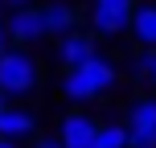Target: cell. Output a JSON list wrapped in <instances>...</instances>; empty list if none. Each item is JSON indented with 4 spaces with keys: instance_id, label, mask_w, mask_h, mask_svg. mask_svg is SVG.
Segmentation results:
<instances>
[{
    "instance_id": "cell-13",
    "label": "cell",
    "mask_w": 156,
    "mask_h": 148,
    "mask_svg": "<svg viewBox=\"0 0 156 148\" xmlns=\"http://www.w3.org/2000/svg\"><path fill=\"white\" fill-rule=\"evenodd\" d=\"M127 148H156V132H127Z\"/></svg>"
},
{
    "instance_id": "cell-11",
    "label": "cell",
    "mask_w": 156,
    "mask_h": 148,
    "mask_svg": "<svg viewBox=\"0 0 156 148\" xmlns=\"http://www.w3.org/2000/svg\"><path fill=\"white\" fill-rule=\"evenodd\" d=\"M90 148H127V128L123 124H99Z\"/></svg>"
},
{
    "instance_id": "cell-15",
    "label": "cell",
    "mask_w": 156,
    "mask_h": 148,
    "mask_svg": "<svg viewBox=\"0 0 156 148\" xmlns=\"http://www.w3.org/2000/svg\"><path fill=\"white\" fill-rule=\"evenodd\" d=\"M21 4H33V0H0V8H21Z\"/></svg>"
},
{
    "instance_id": "cell-17",
    "label": "cell",
    "mask_w": 156,
    "mask_h": 148,
    "mask_svg": "<svg viewBox=\"0 0 156 148\" xmlns=\"http://www.w3.org/2000/svg\"><path fill=\"white\" fill-rule=\"evenodd\" d=\"M8 45V37H4V25H0V49H4Z\"/></svg>"
},
{
    "instance_id": "cell-6",
    "label": "cell",
    "mask_w": 156,
    "mask_h": 148,
    "mask_svg": "<svg viewBox=\"0 0 156 148\" xmlns=\"http://www.w3.org/2000/svg\"><path fill=\"white\" fill-rule=\"evenodd\" d=\"M94 128H99V119H90L86 111H66L58 119V140H62V148H90Z\"/></svg>"
},
{
    "instance_id": "cell-3",
    "label": "cell",
    "mask_w": 156,
    "mask_h": 148,
    "mask_svg": "<svg viewBox=\"0 0 156 148\" xmlns=\"http://www.w3.org/2000/svg\"><path fill=\"white\" fill-rule=\"evenodd\" d=\"M136 0H90L86 8V25H90L94 37H123L127 21H132Z\"/></svg>"
},
{
    "instance_id": "cell-5",
    "label": "cell",
    "mask_w": 156,
    "mask_h": 148,
    "mask_svg": "<svg viewBox=\"0 0 156 148\" xmlns=\"http://www.w3.org/2000/svg\"><path fill=\"white\" fill-rule=\"evenodd\" d=\"M54 41H58V45H54V58H58L62 70L99 54V37H94L90 29H70V33H62V37H54Z\"/></svg>"
},
{
    "instance_id": "cell-7",
    "label": "cell",
    "mask_w": 156,
    "mask_h": 148,
    "mask_svg": "<svg viewBox=\"0 0 156 148\" xmlns=\"http://www.w3.org/2000/svg\"><path fill=\"white\" fill-rule=\"evenodd\" d=\"M37 115H33L29 107H0V136H4V140H29V136H37Z\"/></svg>"
},
{
    "instance_id": "cell-8",
    "label": "cell",
    "mask_w": 156,
    "mask_h": 148,
    "mask_svg": "<svg viewBox=\"0 0 156 148\" xmlns=\"http://www.w3.org/2000/svg\"><path fill=\"white\" fill-rule=\"evenodd\" d=\"M127 33L140 49H156V0H136L132 8V21H127Z\"/></svg>"
},
{
    "instance_id": "cell-4",
    "label": "cell",
    "mask_w": 156,
    "mask_h": 148,
    "mask_svg": "<svg viewBox=\"0 0 156 148\" xmlns=\"http://www.w3.org/2000/svg\"><path fill=\"white\" fill-rule=\"evenodd\" d=\"M4 37L8 45H37V41H45V21H41V8L37 4H21V8H8L4 13Z\"/></svg>"
},
{
    "instance_id": "cell-16",
    "label": "cell",
    "mask_w": 156,
    "mask_h": 148,
    "mask_svg": "<svg viewBox=\"0 0 156 148\" xmlns=\"http://www.w3.org/2000/svg\"><path fill=\"white\" fill-rule=\"evenodd\" d=\"M0 148H21L16 140H4V136H0Z\"/></svg>"
},
{
    "instance_id": "cell-19",
    "label": "cell",
    "mask_w": 156,
    "mask_h": 148,
    "mask_svg": "<svg viewBox=\"0 0 156 148\" xmlns=\"http://www.w3.org/2000/svg\"><path fill=\"white\" fill-rule=\"evenodd\" d=\"M148 82H152V86H156V74H152V78H148Z\"/></svg>"
},
{
    "instance_id": "cell-1",
    "label": "cell",
    "mask_w": 156,
    "mask_h": 148,
    "mask_svg": "<svg viewBox=\"0 0 156 148\" xmlns=\"http://www.w3.org/2000/svg\"><path fill=\"white\" fill-rule=\"evenodd\" d=\"M115 82H119V70H115V62L103 58V54H94V58H86V62L62 70V95H66L70 103H78V107L103 99Z\"/></svg>"
},
{
    "instance_id": "cell-14",
    "label": "cell",
    "mask_w": 156,
    "mask_h": 148,
    "mask_svg": "<svg viewBox=\"0 0 156 148\" xmlns=\"http://www.w3.org/2000/svg\"><path fill=\"white\" fill-rule=\"evenodd\" d=\"M33 148H62L58 136H33Z\"/></svg>"
},
{
    "instance_id": "cell-2",
    "label": "cell",
    "mask_w": 156,
    "mask_h": 148,
    "mask_svg": "<svg viewBox=\"0 0 156 148\" xmlns=\"http://www.w3.org/2000/svg\"><path fill=\"white\" fill-rule=\"evenodd\" d=\"M41 86V62L29 45H4L0 49V91L4 99H29Z\"/></svg>"
},
{
    "instance_id": "cell-10",
    "label": "cell",
    "mask_w": 156,
    "mask_h": 148,
    "mask_svg": "<svg viewBox=\"0 0 156 148\" xmlns=\"http://www.w3.org/2000/svg\"><path fill=\"white\" fill-rule=\"evenodd\" d=\"M127 132H156V95H144V99H132L127 107Z\"/></svg>"
},
{
    "instance_id": "cell-12",
    "label": "cell",
    "mask_w": 156,
    "mask_h": 148,
    "mask_svg": "<svg viewBox=\"0 0 156 148\" xmlns=\"http://www.w3.org/2000/svg\"><path fill=\"white\" fill-rule=\"evenodd\" d=\"M132 74L148 82V78L156 74V49H140V54H136V62H132Z\"/></svg>"
},
{
    "instance_id": "cell-9",
    "label": "cell",
    "mask_w": 156,
    "mask_h": 148,
    "mask_svg": "<svg viewBox=\"0 0 156 148\" xmlns=\"http://www.w3.org/2000/svg\"><path fill=\"white\" fill-rule=\"evenodd\" d=\"M41 21H45V37H62V33L78 29V8L70 0H49V4H41Z\"/></svg>"
},
{
    "instance_id": "cell-18",
    "label": "cell",
    "mask_w": 156,
    "mask_h": 148,
    "mask_svg": "<svg viewBox=\"0 0 156 148\" xmlns=\"http://www.w3.org/2000/svg\"><path fill=\"white\" fill-rule=\"evenodd\" d=\"M4 103H8V99H4V91H0V107H4Z\"/></svg>"
}]
</instances>
